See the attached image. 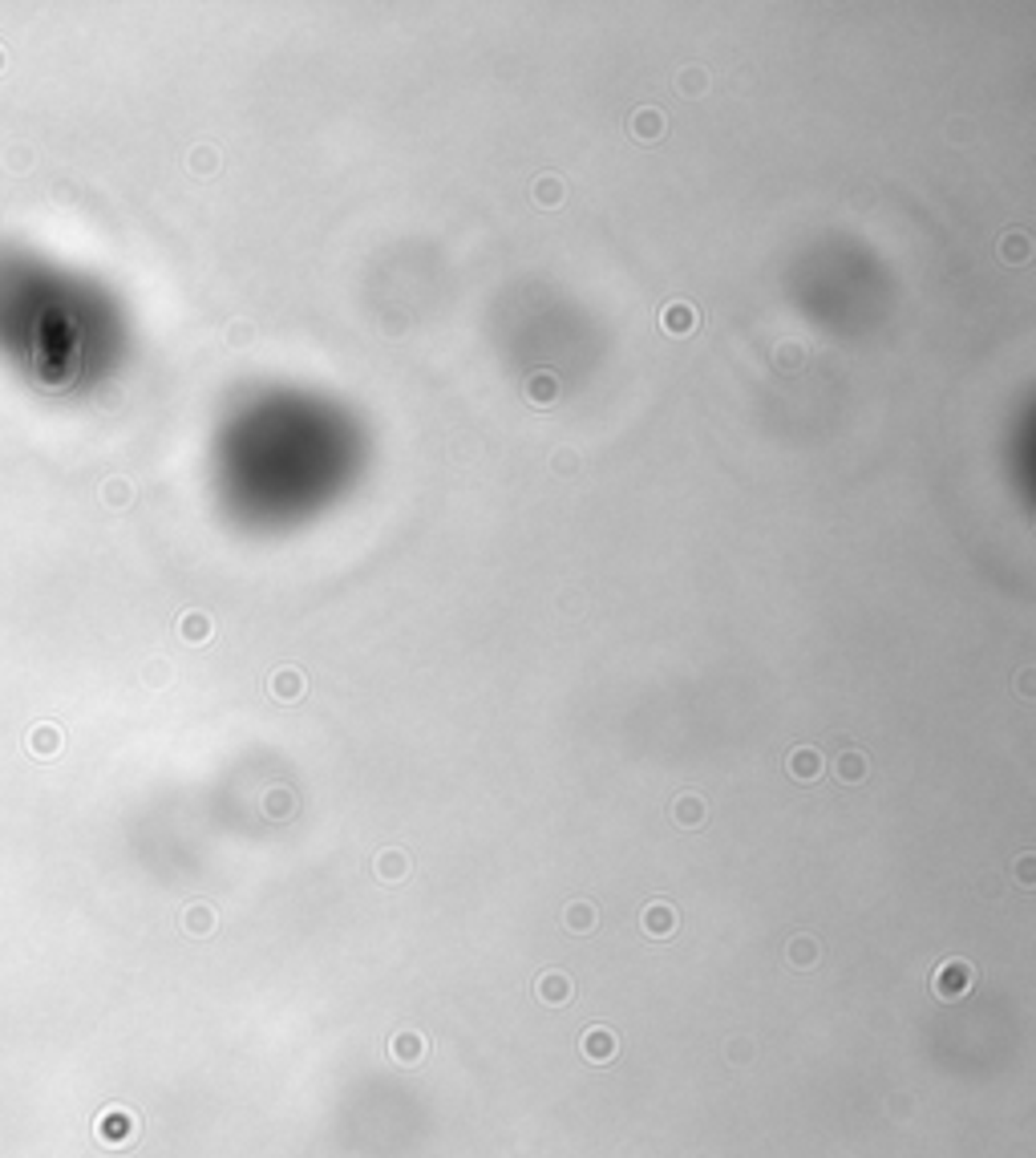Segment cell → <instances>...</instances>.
<instances>
[{
  "mask_svg": "<svg viewBox=\"0 0 1036 1158\" xmlns=\"http://www.w3.org/2000/svg\"><path fill=\"white\" fill-rule=\"evenodd\" d=\"M971 985H976V968H971L968 960H944V964L935 968L931 992H935L939 1000H959Z\"/></svg>",
  "mask_w": 1036,
  "mask_h": 1158,
  "instance_id": "cell-1",
  "label": "cell"
},
{
  "mask_svg": "<svg viewBox=\"0 0 1036 1158\" xmlns=\"http://www.w3.org/2000/svg\"><path fill=\"white\" fill-rule=\"evenodd\" d=\"M579 1049H584V1057L587 1061H596V1065H608L615 1053H620V1037L611 1033L608 1025H591L579 1037Z\"/></svg>",
  "mask_w": 1036,
  "mask_h": 1158,
  "instance_id": "cell-2",
  "label": "cell"
},
{
  "mask_svg": "<svg viewBox=\"0 0 1036 1158\" xmlns=\"http://www.w3.org/2000/svg\"><path fill=\"white\" fill-rule=\"evenodd\" d=\"M534 992H539V1000H543V1005L559 1009V1005H567V1000H571L575 985H571V976H567L563 968H546L543 976L534 980Z\"/></svg>",
  "mask_w": 1036,
  "mask_h": 1158,
  "instance_id": "cell-3",
  "label": "cell"
},
{
  "mask_svg": "<svg viewBox=\"0 0 1036 1158\" xmlns=\"http://www.w3.org/2000/svg\"><path fill=\"white\" fill-rule=\"evenodd\" d=\"M389 1053H393V1061L397 1065H421L426 1061V1053H429V1041H426V1033L401 1029L397 1037L389 1041Z\"/></svg>",
  "mask_w": 1036,
  "mask_h": 1158,
  "instance_id": "cell-4",
  "label": "cell"
},
{
  "mask_svg": "<svg viewBox=\"0 0 1036 1158\" xmlns=\"http://www.w3.org/2000/svg\"><path fill=\"white\" fill-rule=\"evenodd\" d=\"M785 770H789V778H794V782H814V778H818V773L826 770L822 749H814V746H797V749H789V758H785Z\"/></svg>",
  "mask_w": 1036,
  "mask_h": 1158,
  "instance_id": "cell-5",
  "label": "cell"
},
{
  "mask_svg": "<svg viewBox=\"0 0 1036 1158\" xmlns=\"http://www.w3.org/2000/svg\"><path fill=\"white\" fill-rule=\"evenodd\" d=\"M640 928L652 936V940H668V936L677 932V911L665 904V899H656V904H648L644 907V916H640Z\"/></svg>",
  "mask_w": 1036,
  "mask_h": 1158,
  "instance_id": "cell-6",
  "label": "cell"
},
{
  "mask_svg": "<svg viewBox=\"0 0 1036 1158\" xmlns=\"http://www.w3.org/2000/svg\"><path fill=\"white\" fill-rule=\"evenodd\" d=\"M304 689H308V680H304V673H300V668H276V673H271V697H276V701H284V705L300 701V697H304Z\"/></svg>",
  "mask_w": 1036,
  "mask_h": 1158,
  "instance_id": "cell-7",
  "label": "cell"
},
{
  "mask_svg": "<svg viewBox=\"0 0 1036 1158\" xmlns=\"http://www.w3.org/2000/svg\"><path fill=\"white\" fill-rule=\"evenodd\" d=\"M522 397L531 401V405H539V410H546V405L559 397V377L546 373V369L531 373V377H527V385H522Z\"/></svg>",
  "mask_w": 1036,
  "mask_h": 1158,
  "instance_id": "cell-8",
  "label": "cell"
},
{
  "mask_svg": "<svg viewBox=\"0 0 1036 1158\" xmlns=\"http://www.w3.org/2000/svg\"><path fill=\"white\" fill-rule=\"evenodd\" d=\"M660 324H665V333H672V336H689L692 329H696V308H692L689 300H672V304L660 312Z\"/></svg>",
  "mask_w": 1036,
  "mask_h": 1158,
  "instance_id": "cell-9",
  "label": "cell"
},
{
  "mask_svg": "<svg viewBox=\"0 0 1036 1158\" xmlns=\"http://www.w3.org/2000/svg\"><path fill=\"white\" fill-rule=\"evenodd\" d=\"M405 875H409V854L401 847H389V851L377 854V879L381 883H401Z\"/></svg>",
  "mask_w": 1036,
  "mask_h": 1158,
  "instance_id": "cell-10",
  "label": "cell"
},
{
  "mask_svg": "<svg viewBox=\"0 0 1036 1158\" xmlns=\"http://www.w3.org/2000/svg\"><path fill=\"white\" fill-rule=\"evenodd\" d=\"M834 773H838V782H863L866 778V754L863 749H842L838 754V761H834Z\"/></svg>",
  "mask_w": 1036,
  "mask_h": 1158,
  "instance_id": "cell-11",
  "label": "cell"
},
{
  "mask_svg": "<svg viewBox=\"0 0 1036 1158\" xmlns=\"http://www.w3.org/2000/svg\"><path fill=\"white\" fill-rule=\"evenodd\" d=\"M632 134H636L640 142L660 138V134H665V114H660V110H652V106L636 110V114H632Z\"/></svg>",
  "mask_w": 1036,
  "mask_h": 1158,
  "instance_id": "cell-12",
  "label": "cell"
},
{
  "mask_svg": "<svg viewBox=\"0 0 1036 1158\" xmlns=\"http://www.w3.org/2000/svg\"><path fill=\"white\" fill-rule=\"evenodd\" d=\"M818 956H822V948H818L814 936H797V940H789V964H794V968H814Z\"/></svg>",
  "mask_w": 1036,
  "mask_h": 1158,
  "instance_id": "cell-13",
  "label": "cell"
},
{
  "mask_svg": "<svg viewBox=\"0 0 1036 1158\" xmlns=\"http://www.w3.org/2000/svg\"><path fill=\"white\" fill-rule=\"evenodd\" d=\"M563 919H567V928H571L575 936H579V932H596V923H599L596 907L587 904V899H575V904L567 907V916H563Z\"/></svg>",
  "mask_w": 1036,
  "mask_h": 1158,
  "instance_id": "cell-14",
  "label": "cell"
},
{
  "mask_svg": "<svg viewBox=\"0 0 1036 1158\" xmlns=\"http://www.w3.org/2000/svg\"><path fill=\"white\" fill-rule=\"evenodd\" d=\"M672 818H677L680 826H701L704 823V802L696 798V794H680V798L672 802Z\"/></svg>",
  "mask_w": 1036,
  "mask_h": 1158,
  "instance_id": "cell-15",
  "label": "cell"
},
{
  "mask_svg": "<svg viewBox=\"0 0 1036 1158\" xmlns=\"http://www.w3.org/2000/svg\"><path fill=\"white\" fill-rule=\"evenodd\" d=\"M563 195H567V187H563L559 174H543V178L534 183V199H539V207H559Z\"/></svg>",
  "mask_w": 1036,
  "mask_h": 1158,
  "instance_id": "cell-16",
  "label": "cell"
},
{
  "mask_svg": "<svg viewBox=\"0 0 1036 1158\" xmlns=\"http://www.w3.org/2000/svg\"><path fill=\"white\" fill-rule=\"evenodd\" d=\"M1000 260L1024 264V260H1028V235H1024V231H1008V235L1000 240Z\"/></svg>",
  "mask_w": 1036,
  "mask_h": 1158,
  "instance_id": "cell-17",
  "label": "cell"
},
{
  "mask_svg": "<svg viewBox=\"0 0 1036 1158\" xmlns=\"http://www.w3.org/2000/svg\"><path fill=\"white\" fill-rule=\"evenodd\" d=\"M264 811L271 814V818H288V814L296 811V798L288 794V790H271V794L264 798Z\"/></svg>",
  "mask_w": 1036,
  "mask_h": 1158,
  "instance_id": "cell-18",
  "label": "cell"
},
{
  "mask_svg": "<svg viewBox=\"0 0 1036 1158\" xmlns=\"http://www.w3.org/2000/svg\"><path fill=\"white\" fill-rule=\"evenodd\" d=\"M680 90H684L689 97H701L704 94V69H696V66L680 69Z\"/></svg>",
  "mask_w": 1036,
  "mask_h": 1158,
  "instance_id": "cell-19",
  "label": "cell"
},
{
  "mask_svg": "<svg viewBox=\"0 0 1036 1158\" xmlns=\"http://www.w3.org/2000/svg\"><path fill=\"white\" fill-rule=\"evenodd\" d=\"M186 928H190V932H211L215 928L211 907H190V911H186Z\"/></svg>",
  "mask_w": 1036,
  "mask_h": 1158,
  "instance_id": "cell-20",
  "label": "cell"
},
{
  "mask_svg": "<svg viewBox=\"0 0 1036 1158\" xmlns=\"http://www.w3.org/2000/svg\"><path fill=\"white\" fill-rule=\"evenodd\" d=\"M1016 879H1020V887H1033L1036 883V859L1033 854H1020V859H1016Z\"/></svg>",
  "mask_w": 1036,
  "mask_h": 1158,
  "instance_id": "cell-21",
  "label": "cell"
},
{
  "mask_svg": "<svg viewBox=\"0 0 1036 1158\" xmlns=\"http://www.w3.org/2000/svg\"><path fill=\"white\" fill-rule=\"evenodd\" d=\"M183 632H186V640H207V632H211V624H207V616H186Z\"/></svg>",
  "mask_w": 1036,
  "mask_h": 1158,
  "instance_id": "cell-22",
  "label": "cell"
},
{
  "mask_svg": "<svg viewBox=\"0 0 1036 1158\" xmlns=\"http://www.w3.org/2000/svg\"><path fill=\"white\" fill-rule=\"evenodd\" d=\"M551 462H555L559 474H575V470H579V458H575L571 450H559L555 458H551Z\"/></svg>",
  "mask_w": 1036,
  "mask_h": 1158,
  "instance_id": "cell-23",
  "label": "cell"
},
{
  "mask_svg": "<svg viewBox=\"0 0 1036 1158\" xmlns=\"http://www.w3.org/2000/svg\"><path fill=\"white\" fill-rule=\"evenodd\" d=\"M890 1114H895V1118H903V1114H911V1098H903V1093H895V1098H890Z\"/></svg>",
  "mask_w": 1036,
  "mask_h": 1158,
  "instance_id": "cell-24",
  "label": "cell"
},
{
  "mask_svg": "<svg viewBox=\"0 0 1036 1158\" xmlns=\"http://www.w3.org/2000/svg\"><path fill=\"white\" fill-rule=\"evenodd\" d=\"M1020 692H1024V697H1033V673H1024V677H1020Z\"/></svg>",
  "mask_w": 1036,
  "mask_h": 1158,
  "instance_id": "cell-25",
  "label": "cell"
},
{
  "mask_svg": "<svg viewBox=\"0 0 1036 1158\" xmlns=\"http://www.w3.org/2000/svg\"><path fill=\"white\" fill-rule=\"evenodd\" d=\"M729 1057H733V1061H741V1057H749V1045H733V1049H729Z\"/></svg>",
  "mask_w": 1036,
  "mask_h": 1158,
  "instance_id": "cell-26",
  "label": "cell"
}]
</instances>
